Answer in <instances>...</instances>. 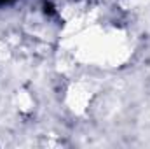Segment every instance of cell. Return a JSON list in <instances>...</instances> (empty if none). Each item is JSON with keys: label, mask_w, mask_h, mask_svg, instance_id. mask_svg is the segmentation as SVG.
I'll use <instances>...</instances> for the list:
<instances>
[{"label": "cell", "mask_w": 150, "mask_h": 149, "mask_svg": "<svg viewBox=\"0 0 150 149\" xmlns=\"http://www.w3.org/2000/svg\"><path fill=\"white\" fill-rule=\"evenodd\" d=\"M72 53L80 63L115 69L131 58L133 42L122 28L94 25L77 34Z\"/></svg>", "instance_id": "obj_1"}, {"label": "cell", "mask_w": 150, "mask_h": 149, "mask_svg": "<svg viewBox=\"0 0 150 149\" xmlns=\"http://www.w3.org/2000/svg\"><path fill=\"white\" fill-rule=\"evenodd\" d=\"M94 97H96L94 86L87 81L79 79V81H72L67 86L63 102H65V107L74 116H86L94 102Z\"/></svg>", "instance_id": "obj_2"}, {"label": "cell", "mask_w": 150, "mask_h": 149, "mask_svg": "<svg viewBox=\"0 0 150 149\" xmlns=\"http://www.w3.org/2000/svg\"><path fill=\"white\" fill-rule=\"evenodd\" d=\"M12 107H14V111L18 112L19 116H23V117L32 116L35 112V109H37V102H35L33 93L30 90H26V88L16 90L14 95H12Z\"/></svg>", "instance_id": "obj_3"}]
</instances>
